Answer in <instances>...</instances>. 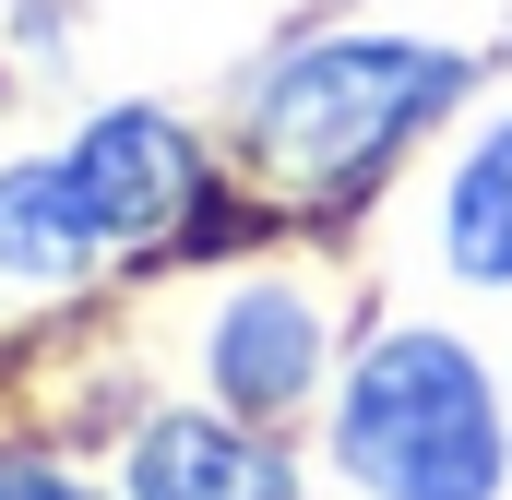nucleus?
Returning a JSON list of instances; mask_svg holds the SVG:
<instances>
[{
    "instance_id": "1",
    "label": "nucleus",
    "mask_w": 512,
    "mask_h": 500,
    "mask_svg": "<svg viewBox=\"0 0 512 500\" xmlns=\"http://www.w3.org/2000/svg\"><path fill=\"white\" fill-rule=\"evenodd\" d=\"M477 84L465 48L441 36H298L286 60H262L251 84V155L262 191H298V203H346V191H382V167L417 143L429 120H453Z\"/></svg>"
},
{
    "instance_id": "2",
    "label": "nucleus",
    "mask_w": 512,
    "mask_h": 500,
    "mask_svg": "<svg viewBox=\"0 0 512 500\" xmlns=\"http://www.w3.org/2000/svg\"><path fill=\"white\" fill-rule=\"evenodd\" d=\"M334 477L358 500H501L512 477V393L477 346L393 322L334 381Z\"/></svg>"
},
{
    "instance_id": "3",
    "label": "nucleus",
    "mask_w": 512,
    "mask_h": 500,
    "mask_svg": "<svg viewBox=\"0 0 512 500\" xmlns=\"http://www.w3.org/2000/svg\"><path fill=\"white\" fill-rule=\"evenodd\" d=\"M60 167L84 179V203H96V227H108V250H155L191 203H203V143H191V120H167V108H96V120L60 143Z\"/></svg>"
},
{
    "instance_id": "4",
    "label": "nucleus",
    "mask_w": 512,
    "mask_h": 500,
    "mask_svg": "<svg viewBox=\"0 0 512 500\" xmlns=\"http://www.w3.org/2000/svg\"><path fill=\"white\" fill-rule=\"evenodd\" d=\"M203 381H215L227 417H286V405H310V381H322V298H310L298 274L227 286L215 322H203Z\"/></svg>"
},
{
    "instance_id": "5",
    "label": "nucleus",
    "mask_w": 512,
    "mask_h": 500,
    "mask_svg": "<svg viewBox=\"0 0 512 500\" xmlns=\"http://www.w3.org/2000/svg\"><path fill=\"white\" fill-rule=\"evenodd\" d=\"M120 500H298V465L227 405H167L131 429Z\"/></svg>"
},
{
    "instance_id": "6",
    "label": "nucleus",
    "mask_w": 512,
    "mask_h": 500,
    "mask_svg": "<svg viewBox=\"0 0 512 500\" xmlns=\"http://www.w3.org/2000/svg\"><path fill=\"white\" fill-rule=\"evenodd\" d=\"M96 262H108V227H96V203L60 155L0 167V274L12 286H84Z\"/></svg>"
},
{
    "instance_id": "7",
    "label": "nucleus",
    "mask_w": 512,
    "mask_h": 500,
    "mask_svg": "<svg viewBox=\"0 0 512 500\" xmlns=\"http://www.w3.org/2000/svg\"><path fill=\"white\" fill-rule=\"evenodd\" d=\"M441 262L465 274V286H512V108L465 155H453V179H441Z\"/></svg>"
},
{
    "instance_id": "8",
    "label": "nucleus",
    "mask_w": 512,
    "mask_h": 500,
    "mask_svg": "<svg viewBox=\"0 0 512 500\" xmlns=\"http://www.w3.org/2000/svg\"><path fill=\"white\" fill-rule=\"evenodd\" d=\"M0 500H120V489L72 477V465H48V453H0Z\"/></svg>"
}]
</instances>
